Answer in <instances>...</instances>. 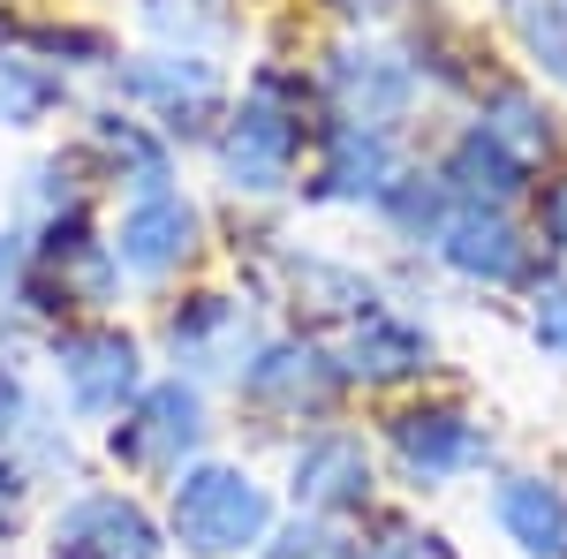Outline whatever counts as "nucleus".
Returning a JSON list of instances; mask_svg holds the SVG:
<instances>
[{"instance_id": "f257e3e1", "label": "nucleus", "mask_w": 567, "mask_h": 559, "mask_svg": "<svg viewBox=\"0 0 567 559\" xmlns=\"http://www.w3.org/2000/svg\"><path fill=\"white\" fill-rule=\"evenodd\" d=\"M310 136H318V91L296 69H250L243 99H227L213 130V167L235 197H280L303 182Z\"/></svg>"}, {"instance_id": "f03ea898", "label": "nucleus", "mask_w": 567, "mask_h": 559, "mask_svg": "<svg viewBox=\"0 0 567 559\" xmlns=\"http://www.w3.org/2000/svg\"><path fill=\"white\" fill-rule=\"evenodd\" d=\"M167 537L182 559H243L272 537V491L235 462H189L167 491Z\"/></svg>"}, {"instance_id": "7ed1b4c3", "label": "nucleus", "mask_w": 567, "mask_h": 559, "mask_svg": "<svg viewBox=\"0 0 567 559\" xmlns=\"http://www.w3.org/2000/svg\"><path fill=\"white\" fill-rule=\"evenodd\" d=\"M205 438H213V416L197 379H144V393L106 424V454L136 484H175L189 462H205Z\"/></svg>"}, {"instance_id": "20e7f679", "label": "nucleus", "mask_w": 567, "mask_h": 559, "mask_svg": "<svg viewBox=\"0 0 567 559\" xmlns=\"http://www.w3.org/2000/svg\"><path fill=\"white\" fill-rule=\"evenodd\" d=\"M114 91H122L167 144H175V136L197 144V136H213L219 114H227V76H219L213 53H175V45L130 53V61H114Z\"/></svg>"}, {"instance_id": "39448f33", "label": "nucleus", "mask_w": 567, "mask_h": 559, "mask_svg": "<svg viewBox=\"0 0 567 559\" xmlns=\"http://www.w3.org/2000/svg\"><path fill=\"white\" fill-rule=\"evenodd\" d=\"M53 379H61V401L76 424H114L144 393V348L136 333L106 325V318H76V325H53Z\"/></svg>"}, {"instance_id": "423d86ee", "label": "nucleus", "mask_w": 567, "mask_h": 559, "mask_svg": "<svg viewBox=\"0 0 567 559\" xmlns=\"http://www.w3.org/2000/svg\"><path fill=\"white\" fill-rule=\"evenodd\" d=\"M386 462L409 491H446L492 462V431L462 401H409L386 416Z\"/></svg>"}, {"instance_id": "0eeeda50", "label": "nucleus", "mask_w": 567, "mask_h": 559, "mask_svg": "<svg viewBox=\"0 0 567 559\" xmlns=\"http://www.w3.org/2000/svg\"><path fill=\"white\" fill-rule=\"evenodd\" d=\"M341 393H349L341 363L310 341H258V355L235 379V401L272 416V424H326L341 408Z\"/></svg>"}, {"instance_id": "6e6552de", "label": "nucleus", "mask_w": 567, "mask_h": 559, "mask_svg": "<svg viewBox=\"0 0 567 559\" xmlns=\"http://www.w3.org/2000/svg\"><path fill=\"white\" fill-rule=\"evenodd\" d=\"M159 341H167L175 379H243V363L258 355V318L227 288H197V296L167 302Z\"/></svg>"}, {"instance_id": "1a4fd4ad", "label": "nucleus", "mask_w": 567, "mask_h": 559, "mask_svg": "<svg viewBox=\"0 0 567 559\" xmlns=\"http://www.w3.org/2000/svg\"><path fill=\"white\" fill-rule=\"evenodd\" d=\"M432 258L470 288H537L545 280V242L523 235L515 213H477V205L446 213V227L432 235Z\"/></svg>"}, {"instance_id": "9d476101", "label": "nucleus", "mask_w": 567, "mask_h": 559, "mask_svg": "<svg viewBox=\"0 0 567 559\" xmlns=\"http://www.w3.org/2000/svg\"><path fill=\"white\" fill-rule=\"evenodd\" d=\"M416 69L409 53H386V45L341 39L326 61H318V99L333 122H355V130H393L409 106H416Z\"/></svg>"}, {"instance_id": "9b49d317", "label": "nucleus", "mask_w": 567, "mask_h": 559, "mask_svg": "<svg viewBox=\"0 0 567 559\" xmlns=\"http://www.w3.org/2000/svg\"><path fill=\"white\" fill-rule=\"evenodd\" d=\"M167 529L130 491H76L45 521V559H159Z\"/></svg>"}, {"instance_id": "f8f14e48", "label": "nucleus", "mask_w": 567, "mask_h": 559, "mask_svg": "<svg viewBox=\"0 0 567 559\" xmlns=\"http://www.w3.org/2000/svg\"><path fill=\"white\" fill-rule=\"evenodd\" d=\"M288 491L303 515H363L379 499V462L363 446V431L349 424H318L288 446Z\"/></svg>"}, {"instance_id": "ddd939ff", "label": "nucleus", "mask_w": 567, "mask_h": 559, "mask_svg": "<svg viewBox=\"0 0 567 559\" xmlns=\"http://www.w3.org/2000/svg\"><path fill=\"white\" fill-rule=\"evenodd\" d=\"M69 167L84 182H106V189H130V197H159L175 189V144L152 130L144 114H122V106H99L76 130V159Z\"/></svg>"}, {"instance_id": "4468645a", "label": "nucleus", "mask_w": 567, "mask_h": 559, "mask_svg": "<svg viewBox=\"0 0 567 559\" xmlns=\"http://www.w3.org/2000/svg\"><path fill=\"white\" fill-rule=\"evenodd\" d=\"M401 174V152H393V130H355V122H318L303 159V189L310 205H379L386 182Z\"/></svg>"}, {"instance_id": "2eb2a0df", "label": "nucleus", "mask_w": 567, "mask_h": 559, "mask_svg": "<svg viewBox=\"0 0 567 559\" xmlns=\"http://www.w3.org/2000/svg\"><path fill=\"white\" fill-rule=\"evenodd\" d=\"M106 242H114V258H122V272H130V280L167 288V280H175V272H189V265H197V250H205V213H197L182 189L130 197V213H122V227H114Z\"/></svg>"}, {"instance_id": "dca6fc26", "label": "nucleus", "mask_w": 567, "mask_h": 559, "mask_svg": "<svg viewBox=\"0 0 567 559\" xmlns=\"http://www.w3.org/2000/svg\"><path fill=\"white\" fill-rule=\"evenodd\" d=\"M280 288H288V310L303 325H341L349 333L355 318L379 310V280L349 258H326V250H288L280 258Z\"/></svg>"}, {"instance_id": "f3484780", "label": "nucleus", "mask_w": 567, "mask_h": 559, "mask_svg": "<svg viewBox=\"0 0 567 559\" xmlns=\"http://www.w3.org/2000/svg\"><path fill=\"white\" fill-rule=\"evenodd\" d=\"M432 174L446 182V197H454V205H477V213H515L529 189H537V167L515 159L499 136H484L477 122L446 144V159H439Z\"/></svg>"}, {"instance_id": "a211bd4d", "label": "nucleus", "mask_w": 567, "mask_h": 559, "mask_svg": "<svg viewBox=\"0 0 567 559\" xmlns=\"http://www.w3.org/2000/svg\"><path fill=\"white\" fill-rule=\"evenodd\" d=\"M341 379L349 386H409V379H424L432 371V333L416 325V318H401V310H371V318H355L349 341H341Z\"/></svg>"}, {"instance_id": "6ab92c4d", "label": "nucleus", "mask_w": 567, "mask_h": 559, "mask_svg": "<svg viewBox=\"0 0 567 559\" xmlns=\"http://www.w3.org/2000/svg\"><path fill=\"white\" fill-rule=\"evenodd\" d=\"M492 521L523 559H567V484L537 469H507L492 484Z\"/></svg>"}, {"instance_id": "aec40b11", "label": "nucleus", "mask_w": 567, "mask_h": 559, "mask_svg": "<svg viewBox=\"0 0 567 559\" xmlns=\"http://www.w3.org/2000/svg\"><path fill=\"white\" fill-rule=\"evenodd\" d=\"M477 130L499 136L515 159H529V167H545V159L560 152V114H553L523 76H484L477 84Z\"/></svg>"}, {"instance_id": "412c9836", "label": "nucleus", "mask_w": 567, "mask_h": 559, "mask_svg": "<svg viewBox=\"0 0 567 559\" xmlns=\"http://www.w3.org/2000/svg\"><path fill=\"white\" fill-rule=\"evenodd\" d=\"M69 106V76L45 69L31 45H8V23H0V130H39Z\"/></svg>"}, {"instance_id": "4be33fe9", "label": "nucleus", "mask_w": 567, "mask_h": 559, "mask_svg": "<svg viewBox=\"0 0 567 559\" xmlns=\"http://www.w3.org/2000/svg\"><path fill=\"white\" fill-rule=\"evenodd\" d=\"M144 15V31L159 45H175V53H213L219 39H235V0H144L136 8Z\"/></svg>"}, {"instance_id": "5701e85b", "label": "nucleus", "mask_w": 567, "mask_h": 559, "mask_svg": "<svg viewBox=\"0 0 567 559\" xmlns=\"http://www.w3.org/2000/svg\"><path fill=\"white\" fill-rule=\"evenodd\" d=\"M446 213H454V197H446V182L439 174H393L386 197H379V219H386L401 242H432L439 227H446Z\"/></svg>"}, {"instance_id": "b1692460", "label": "nucleus", "mask_w": 567, "mask_h": 559, "mask_svg": "<svg viewBox=\"0 0 567 559\" xmlns=\"http://www.w3.org/2000/svg\"><path fill=\"white\" fill-rule=\"evenodd\" d=\"M499 15H507L515 45L529 53V69L567 84V0H499Z\"/></svg>"}, {"instance_id": "393cba45", "label": "nucleus", "mask_w": 567, "mask_h": 559, "mask_svg": "<svg viewBox=\"0 0 567 559\" xmlns=\"http://www.w3.org/2000/svg\"><path fill=\"white\" fill-rule=\"evenodd\" d=\"M265 559H355V537L333 515H303L265 537Z\"/></svg>"}, {"instance_id": "a878e982", "label": "nucleus", "mask_w": 567, "mask_h": 559, "mask_svg": "<svg viewBox=\"0 0 567 559\" xmlns=\"http://www.w3.org/2000/svg\"><path fill=\"white\" fill-rule=\"evenodd\" d=\"M355 559H462L439 529H424V521L409 515H386L371 537H355Z\"/></svg>"}, {"instance_id": "bb28decb", "label": "nucleus", "mask_w": 567, "mask_h": 559, "mask_svg": "<svg viewBox=\"0 0 567 559\" xmlns=\"http://www.w3.org/2000/svg\"><path fill=\"white\" fill-rule=\"evenodd\" d=\"M529 341L545 348L553 363H567V272H545L529 288Z\"/></svg>"}, {"instance_id": "cd10ccee", "label": "nucleus", "mask_w": 567, "mask_h": 559, "mask_svg": "<svg viewBox=\"0 0 567 559\" xmlns=\"http://www.w3.org/2000/svg\"><path fill=\"white\" fill-rule=\"evenodd\" d=\"M23 431H31V386H23V371L0 355V454H8Z\"/></svg>"}, {"instance_id": "c85d7f7f", "label": "nucleus", "mask_w": 567, "mask_h": 559, "mask_svg": "<svg viewBox=\"0 0 567 559\" xmlns=\"http://www.w3.org/2000/svg\"><path fill=\"white\" fill-rule=\"evenodd\" d=\"M537 242H545L553 258H567V174L537 182Z\"/></svg>"}, {"instance_id": "c756f323", "label": "nucleus", "mask_w": 567, "mask_h": 559, "mask_svg": "<svg viewBox=\"0 0 567 559\" xmlns=\"http://www.w3.org/2000/svg\"><path fill=\"white\" fill-rule=\"evenodd\" d=\"M23 499H31V469L0 454V537H8V529L23 521Z\"/></svg>"}, {"instance_id": "7c9ffc66", "label": "nucleus", "mask_w": 567, "mask_h": 559, "mask_svg": "<svg viewBox=\"0 0 567 559\" xmlns=\"http://www.w3.org/2000/svg\"><path fill=\"white\" fill-rule=\"evenodd\" d=\"M326 15H341V23H355V31H371V23H386L401 0H318Z\"/></svg>"}, {"instance_id": "2f4dec72", "label": "nucleus", "mask_w": 567, "mask_h": 559, "mask_svg": "<svg viewBox=\"0 0 567 559\" xmlns=\"http://www.w3.org/2000/svg\"><path fill=\"white\" fill-rule=\"evenodd\" d=\"M16 280H23V235H0V302L16 296Z\"/></svg>"}]
</instances>
